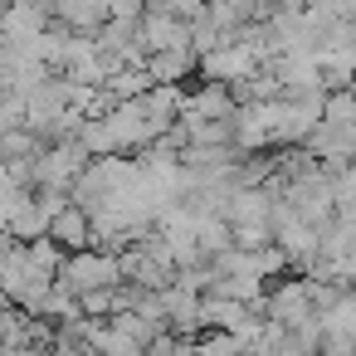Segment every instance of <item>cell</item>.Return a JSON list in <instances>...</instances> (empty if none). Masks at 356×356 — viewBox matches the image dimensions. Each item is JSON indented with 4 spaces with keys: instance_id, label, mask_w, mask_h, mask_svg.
I'll return each mask as SVG.
<instances>
[{
    "instance_id": "6da1fadb",
    "label": "cell",
    "mask_w": 356,
    "mask_h": 356,
    "mask_svg": "<svg viewBox=\"0 0 356 356\" xmlns=\"http://www.w3.org/2000/svg\"><path fill=\"white\" fill-rule=\"evenodd\" d=\"M122 254H108V249H83V254H69L64 268H59V288H69L74 298H88V293H103V288H122Z\"/></svg>"
},
{
    "instance_id": "7a4b0ae2",
    "label": "cell",
    "mask_w": 356,
    "mask_h": 356,
    "mask_svg": "<svg viewBox=\"0 0 356 356\" xmlns=\"http://www.w3.org/2000/svg\"><path fill=\"white\" fill-rule=\"evenodd\" d=\"M49 239H54L64 254H83V249H93V215H88L83 205H74V200H69V205L54 215Z\"/></svg>"
}]
</instances>
